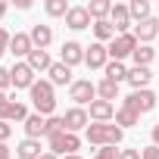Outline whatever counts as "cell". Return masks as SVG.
I'll return each instance as SVG.
<instances>
[{"label":"cell","mask_w":159,"mask_h":159,"mask_svg":"<svg viewBox=\"0 0 159 159\" xmlns=\"http://www.w3.org/2000/svg\"><path fill=\"white\" fill-rule=\"evenodd\" d=\"M69 100H75V106H91L97 100V84L91 81V78H78V81H72L69 88Z\"/></svg>","instance_id":"obj_4"},{"label":"cell","mask_w":159,"mask_h":159,"mask_svg":"<svg viewBox=\"0 0 159 159\" xmlns=\"http://www.w3.org/2000/svg\"><path fill=\"white\" fill-rule=\"evenodd\" d=\"M88 13H91L94 22H103V19L112 13V3H109V0H91V3H88Z\"/></svg>","instance_id":"obj_24"},{"label":"cell","mask_w":159,"mask_h":159,"mask_svg":"<svg viewBox=\"0 0 159 159\" xmlns=\"http://www.w3.org/2000/svg\"><path fill=\"white\" fill-rule=\"evenodd\" d=\"M25 62H28L34 72H50V66H53V62H50V53H47V50H38V47L28 53V59H25Z\"/></svg>","instance_id":"obj_20"},{"label":"cell","mask_w":159,"mask_h":159,"mask_svg":"<svg viewBox=\"0 0 159 159\" xmlns=\"http://www.w3.org/2000/svg\"><path fill=\"white\" fill-rule=\"evenodd\" d=\"M41 159H59V156H53V153H44V156H41Z\"/></svg>","instance_id":"obj_42"},{"label":"cell","mask_w":159,"mask_h":159,"mask_svg":"<svg viewBox=\"0 0 159 159\" xmlns=\"http://www.w3.org/2000/svg\"><path fill=\"white\" fill-rule=\"evenodd\" d=\"M16 153H19V159H41L44 153H41V140H31V137H25L19 147H16Z\"/></svg>","instance_id":"obj_21"},{"label":"cell","mask_w":159,"mask_h":159,"mask_svg":"<svg viewBox=\"0 0 159 159\" xmlns=\"http://www.w3.org/2000/svg\"><path fill=\"white\" fill-rule=\"evenodd\" d=\"M47 140H50V153L53 156H75L81 150V137L72 134V131H59V134H53Z\"/></svg>","instance_id":"obj_3"},{"label":"cell","mask_w":159,"mask_h":159,"mask_svg":"<svg viewBox=\"0 0 159 159\" xmlns=\"http://www.w3.org/2000/svg\"><path fill=\"white\" fill-rule=\"evenodd\" d=\"M140 159H159V147H147V150H140Z\"/></svg>","instance_id":"obj_36"},{"label":"cell","mask_w":159,"mask_h":159,"mask_svg":"<svg viewBox=\"0 0 159 159\" xmlns=\"http://www.w3.org/2000/svg\"><path fill=\"white\" fill-rule=\"evenodd\" d=\"M131 59H134V66H143V69H150V62L156 59V50H153L150 44H137V50L131 53Z\"/></svg>","instance_id":"obj_23"},{"label":"cell","mask_w":159,"mask_h":159,"mask_svg":"<svg viewBox=\"0 0 159 159\" xmlns=\"http://www.w3.org/2000/svg\"><path fill=\"white\" fill-rule=\"evenodd\" d=\"M150 137H153V147H159V125L153 128V134H150Z\"/></svg>","instance_id":"obj_40"},{"label":"cell","mask_w":159,"mask_h":159,"mask_svg":"<svg viewBox=\"0 0 159 159\" xmlns=\"http://www.w3.org/2000/svg\"><path fill=\"white\" fill-rule=\"evenodd\" d=\"M106 62H109V47L100 44V41H94L84 50V66L88 69H106Z\"/></svg>","instance_id":"obj_7"},{"label":"cell","mask_w":159,"mask_h":159,"mask_svg":"<svg viewBox=\"0 0 159 159\" xmlns=\"http://www.w3.org/2000/svg\"><path fill=\"white\" fill-rule=\"evenodd\" d=\"M140 122V116L134 112V109H128V106H122V109H116V125L125 131V128H131V125H137Z\"/></svg>","instance_id":"obj_26"},{"label":"cell","mask_w":159,"mask_h":159,"mask_svg":"<svg viewBox=\"0 0 159 159\" xmlns=\"http://www.w3.org/2000/svg\"><path fill=\"white\" fill-rule=\"evenodd\" d=\"M150 81H153V72H150V69H143V66L128 69V84H131L134 91H147Z\"/></svg>","instance_id":"obj_16"},{"label":"cell","mask_w":159,"mask_h":159,"mask_svg":"<svg viewBox=\"0 0 159 159\" xmlns=\"http://www.w3.org/2000/svg\"><path fill=\"white\" fill-rule=\"evenodd\" d=\"M94 34H97V41H100V44H106V41H112V38H116V28H112V22H109V19H103V22H94Z\"/></svg>","instance_id":"obj_28"},{"label":"cell","mask_w":159,"mask_h":159,"mask_svg":"<svg viewBox=\"0 0 159 159\" xmlns=\"http://www.w3.org/2000/svg\"><path fill=\"white\" fill-rule=\"evenodd\" d=\"M122 137H125V131L119 125H112V122H94V125H88V140L94 147H119Z\"/></svg>","instance_id":"obj_1"},{"label":"cell","mask_w":159,"mask_h":159,"mask_svg":"<svg viewBox=\"0 0 159 159\" xmlns=\"http://www.w3.org/2000/svg\"><path fill=\"white\" fill-rule=\"evenodd\" d=\"M0 119H3V122H25V119H28V109H25L19 100H10V106L3 109Z\"/></svg>","instance_id":"obj_22"},{"label":"cell","mask_w":159,"mask_h":159,"mask_svg":"<svg viewBox=\"0 0 159 159\" xmlns=\"http://www.w3.org/2000/svg\"><path fill=\"white\" fill-rule=\"evenodd\" d=\"M137 38H134V31H128V34H116L112 41H109V59H116V62H122L125 56H131L134 50H137Z\"/></svg>","instance_id":"obj_5"},{"label":"cell","mask_w":159,"mask_h":159,"mask_svg":"<svg viewBox=\"0 0 159 159\" xmlns=\"http://www.w3.org/2000/svg\"><path fill=\"white\" fill-rule=\"evenodd\" d=\"M109 22H112V28H116V34H128V28H131V10H128V3H112V13H109Z\"/></svg>","instance_id":"obj_8"},{"label":"cell","mask_w":159,"mask_h":159,"mask_svg":"<svg viewBox=\"0 0 159 159\" xmlns=\"http://www.w3.org/2000/svg\"><path fill=\"white\" fill-rule=\"evenodd\" d=\"M94 159H119V150H116V147H100Z\"/></svg>","instance_id":"obj_32"},{"label":"cell","mask_w":159,"mask_h":159,"mask_svg":"<svg viewBox=\"0 0 159 159\" xmlns=\"http://www.w3.org/2000/svg\"><path fill=\"white\" fill-rule=\"evenodd\" d=\"M7 106H10V97H7L3 91H0V116H3V109H7Z\"/></svg>","instance_id":"obj_38"},{"label":"cell","mask_w":159,"mask_h":159,"mask_svg":"<svg viewBox=\"0 0 159 159\" xmlns=\"http://www.w3.org/2000/svg\"><path fill=\"white\" fill-rule=\"evenodd\" d=\"M10 41H13V34H10L7 28H0V56H3V53L10 50Z\"/></svg>","instance_id":"obj_33"},{"label":"cell","mask_w":159,"mask_h":159,"mask_svg":"<svg viewBox=\"0 0 159 159\" xmlns=\"http://www.w3.org/2000/svg\"><path fill=\"white\" fill-rule=\"evenodd\" d=\"M28 94H31V103H34L38 116L50 119V116H53V109H56V94H53V84H50V81H34V88H31Z\"/></svg>","instance_id":"obj_2"},{"label":"cell","mask_w":159,"mask_h":159,"mask_svg":"<svg viewBox=\"0 0 159 159\" xmlns=\"http://www.w3.org/2000/svg\"><path fill=\"white\" fill-rule=\"evenodd\" d=\"M10 134H13V125L0 119V143H7V137H10Z\"/></svg>","instance_id":"obj_35"},{"label":"cell","mask_w":159,"mask_h":159,"mask_svg":"<svg viewBox=\"0 0 159 159\" xmlns=\"http://www.w3.org/2000/svg\"><path fill=\"white\" fill-rule=\"evenodd\" d=\"M159 34V19H143V22H134V38L140 41V44H150L153 38Z\"/></svg>","instance_id":"obj_12"},{"label":"cell","mask_w":159,"mask_h":159,"mask_svg":"<svg viewBox=\"0 0 159 159\" xmlns=\"http://www.w3.org/2000/svg\"><path fill=\"white\" fill-rule=\"evenodd\" d=\"M0 159H13V153H10V147H7V143H0Z\"/></svg>","instance_id":"obj_39"},{"label":"cell","mask_w":159,"mask_h":159,"mask_svg":"<svg viewBox=\"0 0 159 159\" xmlns=\"http://www.w3.org/2000/svg\"><path fill=\"white\" fill-rule=\"evenodd\" d=\"M59 131H66L62 116H50V119H47V137H53V134H59Z\"/></svg>","instance_id":"obj_31"},{"label":"cell","mask_w":159,"mask_h":159,"mask_svg":"<svg viewBox=\"0 0 159 159\" xmlns=\"http://www.w3.org/2000/svg\"><path fill=\"white\" fill-rule=\"evenodd\" d=\"M44 10H47V16H53V19H56V16H66L72 7L66 3V0H47V3H44Z\"/></svg>","instance_id":"obj_30"},{"label":"cell","mask_w":159,"mask_h":159,"mask_svg":"<svg viewBox=\"0 0 159 159\" xmlns=\"http://www.w3.org/2000/svg\"><path fill=\"white\" fill-rule=\"evenodd\" d=\"M47 75H50V84H53V88H56V84H59V88H62V84L72 88V69H69L66 62H53Z\"/></svg>","instance_id":"obj_18"},{"label":"cell","mask_w":159,"mask_h":159,"mask_svg":"<svg viewBox=\"0 0 159 159\" xmlns=\"http://www.w3.org/2000/svg\"><path fill=\"white\" fill-rule=\"evenodd\" d=\"M62 122H66V131H81V128H88L91 125V116H88V109H81V106H75V109H69L66 116H62Z\"/></svg>","instance_id":"obj_10"},{"label":"cell","mask_w":159,"mask_h":159,"mask_svg":"<svg viewBox=\"0 0 159 159\" xmlns=\"http://www.w3.org/2000/svg\"><path fill=\"white\" fill-rule=\"evenodd\" d=\"M59 53H62V59H59V62H66L69 69H72V66H78V62H84V47L78 44V41H66Z\"/></svg>","instance_id":"obj_14"},{"label":"cell","mask_w":159,"mask_h":159,"mask_svg":"<svg viewBox=\"0 0 159 159\" xmlns=\"http://www.w3.org/2000/svg\"><path fill=\"white\" fill-rule=\"evenodd\" d=\"M34 50V44H31V34H25V31H16L13 34V41H10V53L22 62V56L28 59V53Z\"/></svg>","instance_id":"obj_11"},{"label":"cell","mask_w":159,"mask_h":159,"mask_svg":"<svg viewBox=\"0 0 159 159\" xmlns=\"http://www.w3.org/2000/svg\"><path fill=\"white\" fill-rule=\"evenodd\" d=\"M88 116H91L94 122H112V119H116V106H112V103H106V100H94Z\"/></svg>","instance_id":"obj_17"},{"label":"cell","mask_w":159,"mask_h":159,"mask_svg":"<svg viewBox=\"0 0 159 159\" xmlns=\"http://www.w3.org/2000/svg\"><path fill=\"white\" fill-rule=\"evenodd\" d=\"M28 34H31V44H34L38 50H47V47L53 44V28H50V25H41V22H38V25H31Z\"/></svg>","instance_id":"obj_15"},{"label":"cell","mask_w":159,"mask_h":159,"mask_svg":"<svg viewBox=\"0 0 159 159\" xmlns=\"http://www.w3.org/2000/svg\"><path fill=\"white\" fill-rule=\"evenodd\" d=\"M62 159H81V156H78V153H75V156H62Z\"/></svg>","instance_id":"obj_43"},{"label":"cell","mask_w":159,"mask_h":159,"mask_svg":"<svg viewBox=\"0 0 159 159\" xmlns=\"http://www.w3.org/2000/svg\"><path fill=\"white\" fill-rule=\"evenodd\" d=\"M13 84V75H10V69H3V66H0V91H7Z\"/></svg>","instance_id":"obj_34"},{"label":"cell","mask_w":159,"mask_h":159,"mask_svg":"<svg viewBox=\"0 0 159 159\" xmlns=\"http://www.w3.org/2000/svg\"><path fill=\"white\" fill-rule=\"evenodd\" d=\"M119 159H140V150H119Z\"/></svg>","instance_id":"obj_37"},{"label":"cell","mask_w":159,"mask_h":159,"mask_svg":"<svg viewBox=\"0 0 159 159\" xmlns=\"http://www.w3.org/2000/svg\"><path fill=\"white\" fill-rule=\"evenodd\" d=\"M103 72H106V78H109V81H116V84H119V81H128V69H125V62H116V59H109Z\"/></svg>","instance_id":"obj_25"},{"label":"cell","mask_w":159,"mask_h":159,"mask_svg":"<svg viewBox=\"0 0 159 159\" xmlns=\"http://www.w3.org/2000/svg\"><path fill=\"white\" fill-rule=\"evenodd\" d=\"M122 106H128V109H134L137 116H143V112H150V109H156V94L147 88V91H131L125 100H122Z\"/></svg>","instance_id":"obj_6"},{"label":"cell","mask_w":159,"mask_h":159,"mask_svg":"<svg viewBox=\"0 0 159 159\" xmlns=\"http://www.w3.org/2000/svg\"><path fill=\"white\" fill-rule=\"evenodd\" d=\"M97 97H100V100H106V103H112V100L119 97V84H116V81H109V78H103V81L97 84Z\"/></svg>","instance_id":"obj_27"},{"label":"cell","mask_w":159,"mask_h":159,"mask_svg":"<svg viewBox=\"0 0 159 159\" xmlns=\"http://www.w3.org/2000/svg\"><path fill=\"white\" fill-rule=\"evenodd\" d=\"M10 75H13V88H22V91H31L34 88V69L28 62H16L10 69Z\"/></svg>","instance_id":"obj_9"},{"label":"cell","mask_w":159,"mask_h":159,"mask_svg":"<svg viewBox=\"0 0 159 159\" xmlns=\"http://www.w3.org/2000/svg\"><path fill=\"white\" fill-rule=\"evenodd\" d=\"M3 13H7V3H3V0H0V19H3Z\"/></svg>","instance_id":"obj_41"},{"label":"cell","mask_w":159,"mask_h":159,"mask_svg":"<svg viewBox=\"0 0 159 159\" xmlns=\"http://www.w3.org/2000/svg\"><path fill=\"white\" fill-rule=\"evenodd\" d=\"M128 10H131V19H137V22L150 19V3H147V0H131Z\"/></svg>","instance_id":"obj_29"},{"label":"cell","mask_w":159,"mask_h":159,"mask_svg":"<svg viewBox=\"0 0 159 159\" xmlns=\"http://www.w3.org/2000/svg\"><path fill=\"white\" fill-rule=\"evenodd\" d=\"M41 134H47V119L34 112V116H28V119H25V137L41 140Z\"/></svg>","instance_id":"obj_19"},{"label":"cell","mask_w":159,"mask_h":159,"mask_svg":"<svg viewBox=\"0 0 159 159\" xmlns=\"http://www.w3.org/2000/svg\"><path fill=\"white\" fill-rule=\"evenodd\" d=\"M66 25H69L72 31L88 28V25H91V13H88V7H72V10L66 13Z\"/></svg>","instance_id":"obj_13"}]
</instances>
